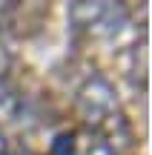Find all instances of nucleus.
<instances>
[{
  "label": "nucleus",
  "mask_w": 152,
  "mask_h": 155,
  "mask_svg": "<svg viewBox=\"0 0 152 155\" xmlns=\"http://www.w3.org/2000/svg\"><path fill=\"white\" fill-rule=\"evenodd\" d=\"M6 72V58H3V52H0V75Z\"/></svg>",
  "instance_id": "2"
},
{
  "label": "nucleus",
  "mask_w": 152,
  "mask_h": 155,
  "mask_svg": "<svg viewBox=\"0 0 152 155\" xmlns=\"http://www.w3.org/2000/svg\"><path fill=\"white\" fill-rule=\"evenodd\" d=\"M55 155H115V152L92 132H72L60 138V144L55 147Z\"/></svg>",
  "instance_id": "1"
}]
</instances>
